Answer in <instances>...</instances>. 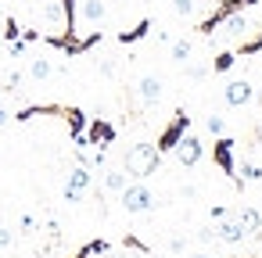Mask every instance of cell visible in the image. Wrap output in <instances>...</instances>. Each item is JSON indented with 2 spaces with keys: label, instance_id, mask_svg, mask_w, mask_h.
I'll use <instances>...</instances> for the list:
<instances>
[{
  "label": "cell",
  "instance_id": "1",
  "mask_svg": "<svg viewBox=\"0 0 262 258\" xmlns=\"http://www.w3.org/2000/svg\"><path fill=\"white\" fill-rule=\"evenodd\" d=\"M162 158H165V154H158L155 144H133V147L126 151V158H122V169H126V176H133V179H151V176L162 169Z\"/></svg>",
  "mask_w": 262,
  "mask_h": 258
},
{
  "label": "cell",
  "instance_id": "2",
  "mask_svg": "<svg viewBox=\"0 0 262 258\" xmlns=\"http://www.w3.org/2000/svg\"><path fill=\"white\" fill-rule=\"evenodd\" d=\"M119 204L129 215H144V212H151L158 204V197H155V190L144 179H137V183H126V190H119Z\"/></svg>",
  "mask_w": 262,
  "mask_h": 258
},
{
  "label": "cell",
  "instance_id": "3",
  "mask_svg": "<svg viewBox=\"0 0 262 258\" xmlns=\"http://www.w3.org/2000/svg\"><path fill=\"white\" fill-rule=\"evenodd\" d=\"M255 4H258V0H215V11L198 22V33H201V36H212L230 15H237V11H244V8H255Z\"/></svg>",
  "mask_w": 262,
  "mask_h": 258
},
{
  "label": "cell",
  "instance_id": "4",
  "mask_svg": "<svg viewBox=\"0 0 262 258\" xmlns=\"http://www.w3.org/2000/svg\"><path fill=\"white\" fill-rule=\"evenodd\" d=\"M190 129V115L183 111V108H176L172 111V119L165 122V129L158 133V140H155V147H158V154H172V147L183 140V133Z\"/></svg>",
  "mask_w": 262,
  "mask_h": 258
},
{
  "label": "cell",
  "instance_id": "5",
  "mask_svg": "<svg viewBox=\"0 0 262 258\" xmlns=\"http://www.w3.org/2000/svg\"><path fill=\"white\" fill-rule=\"evenodd\" d=\"M115 136H119V129H115L104 115H94V119L86 122V133H83L86 147H97V151H104L108 144H115Z\"/></svg>",
  "mask_w": 262,
  "mask_h": 258
},
{
  "label": "cell",
  "instance_id": "6",
  "mask_svg": "<svg viewBox=\"0 0 262 258\" xmlns=\"http://www.w3.org/2000/svg\"><path fill=\"white\" fill-rule=\"evenodd\" d=\"M212 161H215V169L233 183L237 179V158H233V140L223 133V136H215V144H212Z\"/></svg>",
  "mask_w": 262,
  "mask_h": 258
},
{
  "label": "cell",
  "instance_id": "7",
  "mask_svg": "<svg viewBox=\"0 0 262 258\" xmlns=\"http://www.w3.org/2000/svg\"><path fill=\"white\" fill-rule=\"evenodd\" d=\"M172 154H176V165H183V169H194V165L201 161V154H205V144H201V140H198V136L187 129V133H183V140L172 147Z\"/></svg>",
  "mask_w": 262,
  "mask_h": 258
},
{
  "label": "cell",
  "instance_id": "8",
  "mask_svg": "<svg viewBox=\"0 0 262 258\" xmlns=\"http://www.w3.org/2000/svg\"><path fill=\"white\" fill-rule=\"evenodd\" d=\"M251 97H255V86H251L248 79H230V83L223 86V101H226L230 108H244Z\"/></svg>",
  "mask_w": 262,
  "mask_h": 258
},
{
  "label": "cell",
  "instance_id": "9",
  "mask_svg": "<svg viewBox=\"0 0 262 258\" xmlns=\"http://www.w3.org/2000/svg\"><path fill=\"white\" fill-rule=\"evenodd\" d=\"M162 93H165V90H162V79H158V76H140V79H137V97H140L144 108L158 104Z\"/></svg>",
  "mask_w": 262,
  "mask_h": 258
},
{
  "label": "cell",
  "instance_id": "10",
  "mask_svg": "<svg viewBox=\"0 0 262 258\" xmlns=\"http://www.w3.org/2000/svg\"><path fill=\"white\" fill-rule=\"evenodd\" d=\"M244 237H248V233H244V226H241L237 219L226 215V219L215 222V240H223V244H241Z\"/></svg>",
  "mask_w": 262,
  "mask_h": 258
},
{
  "label": "cell",
  "instance_id": "11",
  "mask_svg": "<svg viewBox=\"0 0 262 258\" xmlns=\"http://www.w3.org/2000/svg\"><path fill=\"white\" fill-rule=\"evenodd\" d=\"M151 33H155V22H151V18H140V22H137L133 29H122V33L115 36V40H119L122 47H133V43H140V40H147Z\"/></svg>",
  "mask_w": 262,
  "mask_h": 258
},
{
  "label": "cell",
  "instance_id": "12",
  "mask_svg": "<svg viewBox=\"0 0 262 258\" xmlns=\"http://www.w3.org/2000/svg\"><path fill=\"white\" fill-rule=\"evenodd\" d=\"M94 186V169L90 165H76L72 172H69V179H65V190H79V194H86Z\"/></svg>",
  "mask_w": 262,
  "mask_h": 258
},
{
  "label": "cell",
  "instance_id": "13",
  "mask_svg": "<svg viewBox=\"0 0 262 258\" xmlns=\"http://www.w3.org/2000/svg\"><path fill=\"white\" fill-rule=\"evenodd\" d=\"M237 222L244 226L248 237H262V212H258V208H251V204L241 208V212H237Z\"/></svg>",
  "mask_w": 262,
  "mask_h": 258
},
{
  "label": "cell",
  "instance_id": "14",
  "mask_svg": "<svg viewBox=\"0 0 262 258\" xmlns=\"http://www.w3.org/2000/svg\"><path fill=\"white\" fill-rule=\"evenodd\" d=\"M51 76H54V61L51 58H33L29 68H26V79H33V83H43Z\"/></svg>",
  "mask_w": 262,
  "mask_h": 258
},
{
  "label": "cell",
  "instance_id": "15",
  "mask_svg": "<svg viewBox=\"0 0 262 258\" xmlns=\"http://www.w3.org/2000/svg\"><path fill=\"white\" fill-rule=\"evenodd\" d=\"M79 15H83V22L101 26L104 15H108V8H104V0H83V4H79Z\"/></svg>",
  "mask_w": 262,
  "mask_h": 258
},
{
  "label": "cell",
  "instance_id": "16",
  "mask_svg": "<svg viewBox=\"0 0 262 258\" xmlns=\"http://www.w3.org/2000/svg\"><path fill=\"white\" fill-rule=\"evenodd\" d=\"M169 54H172V61H176V65H187V61L194 58V43H190L187 36H180V40H169Z\"/></svg>",
  "mask_w": 262,
  "mask_h": 258
},
{
  "label": "cell",
  "instance_id": "17",
  "mask_svg": "<svg viewBox=\"0 0 262 258\" xmlns=\"http://www.w3.org/2000/svg\"><path fill=\"white\" fill-rule=\"evenodd\" d=\"M233 54H237V58H251V54H262V26H258V29H255V33L248 36V40H241V47H237Z\"/></svg>",
  "mask_w": 262,
  "mask_h": 258
},
{
  "label": "cell",
  "instance_id": "18",
  "mask_svg": "<svg viewBox=\"0 0 262 258\" xmlns=\"http://www.w3.org/2000/svg\"><path fill=\"white\" fill-rule=\"evenodd\" d=\"M126 183H129L126 169H108V172H104V190H108V194H119V190H126Z\"/></svg>",
  "mask_w": 262,
  "mask_h": 258
},
{
  "label": "cell",
  "instance_id": "19",
  "mask_svg": "<svg viewBox=\"0 0 262 258\" xmlns=\"http://www.w3.org/2000/svg\"><path fill=\"white\" fill-rule=\"evenodd\" d=\"M108 251H112V244H108L104 237H97V240L83 244V247H79V251H76L72 258H94V254H108Z\"/></svg>",
  "mask_w": 262,
  "mask_h": 258
},
{
  "label": "cell",
  "instance_id": "20",
  "mask_svg": "<svg viewBox=\"0 0 262 258\" xmlns=\"http://www.w3.org/2000/svg\"><path fill=\"white\" fill-rule=\"evenodd\" d=\"M223 26H226V33H230V36H244V33L251 29V26H248V18H244V11H237V15H230V18H226Z\"/></svg>",
  "mask_w": 262,
  "mask_h": 258
},
{
  "label": "cell",
  "instance_id": "21",
  "mask_svg": "<svg viewBox=\"0 0 262 258\" xmlns=\"http://www.w3.org/2000/svg\"><path fill=\"white\" fill-rule=\"evenodd\" d=\"M237 176H241L244 183H262V165H255V161H241V165H237Z\"/></svg>",
  "mask_w": 262,
  "mask_h": 258
},
{
  "label": "cell",
  "instance_id": "22",
  "mask_svg": "<svg viewBox=\"0 0 262 258\" xmlns=\"http://www.w3.org/2000/svg\"><path fill=\"white\" fill-rule=\"evenodd\" d=\"M233 65H237V54L233 51H223V54L212 58V72H230Z\"/></svg>",
  "mask_w": 262,
  "mask_h": 258
},
{
  "label": "cell",
  "instance_id": "23",
  "mask_svg": "<svg viewBox=\"0 0 262 258\" xmlns=\"http://www.w3.org/2000/svg\"><path fill=\"white\" fill-rule=\"evenodd\" d=\"M208 72H212V65H208V61H187V76H190L194 83H201Z\"/></svg>",
  "mask_w": 262,
  "mask_h": 258
},
{
  "label": "cell",
  "instance_id": "24",
  "mask_svg": "<svg viewBox=\"0 0 262 258\" xmlns=\"http://www.w3.org/2000/svg\"><path fill=\"white\" fill-rule=\"evenodd\" d=\"M22 83H26V72H22V68H15V72L8 76V83H4V93H18V90H22Z\"/></svg>",
  "mask_w": 262,
  "mask_h": 258
},
{
  "label": "cell",
  "instance_id": "25",
  "mask_svg": "<svg viewBox=\"0 0 262 258\" xmlns=\"http://www.w3.org/2000/svg\"><path fill=\"white\" fill-rule=\"evenodd\" d=\"M205 129H208L212 136H223V133H226V119H223V115H208V119H205Z\"/></svg>",
  "mask_w": 262,
  "mask_h": 258
},
{
  "label": "cell",
  "instance_id": "26",
  "mask_svg": "<svg viewBox=\"0 0 262 258\" xmlns=\"http://www.w3.org/2000/svg\"><path fill=\"white\" fill-rule=\"evenodd\" d=\"M43 18H47L51 26L65 18V15H61V0H47V8H43Z\"/></svg>",
  "mask_w": 262,
  "mask_h": 258
},
{
  "label": "cell",
  "instance_id": "27",
  "mask_svg": "<svg viewBox=\"0 0 262 258\" xmlns=\"http://www.w3.org/2000/svg\"><path fill=\"white\" fill-rule=\"evenodd\" d=\"M97 68H101V76H104V79H115V76H119V61H115V58H101V61H97Z\"/></svg>",
  "mask_w": 262,
  "mask_h": 258
},
{
  "label": "cell",
  "instance_id": "28",
  "mask_svg": "<svg viewBox=\"0 0 262 258\" xmlns=\"http://www.w3.org/2000/svg\"><path fill=\"white\" fill-rule=\"evenodd\" d=\"M18 36H22V26H18L15 18H4V40H8V43H15Z\"/></svg>",
  "mask_w": 262,
  "mask_h": 258
},
{
  "label": "cell",
  "instance_id": "29",
  "mask_svg": "<svg viewBox=\"0 0 262 258\" xmlns=\"http://www.w3.org/2000/svg\"><path fill=\"white\" fill-rule=\"evenodd\" d=\"M172 11H176L180 18H190V15H194V0H172Z\"/></svg>",
  "mask_w": 262,
  "mask_h": 258
},
{
  "label": "cell",
  "instance_id": "30",
  "mask_svg": "<svg viewBox=\"0 0 262 258\" xmlns=\"http://www.w3.org/2000/svg\"><path fill=\"white\" fill-rule=\"evenodd\" d=\"M122 244H126V247H133V251H140V254H147V244H144L140 237H133V233H126V237H122Z\"/></svg>",
  "mask_w": 262,
  "mask_h": 258
},
{
  "label": "cell",
  "instance_id": "31",
  "mask_svg": "<svg viewBox=\"0 0 262 258\" xmlns=\"http://www.w3.org/2000/svg\"><path fill=\"white\" fill-rule=\"evenodd\" d=\"M198 240H201V244H215V226H205V229H198Z\"/></svg>",
  "mask_w": 262,
  "mask_h": 258
},
{
  "label": "cell",
  "instance_id": "32",
  "mask_svg": "<svg viewBox=\"0 0 262 258\" xmlns=\"http://www.w3.org/2000/svg\"><path fill=\"white\" fill-rule=\"evenodd\" d=\"M61 197H65V204H79L86 194H79V190H61Z\"/></svg>",
  "mask_w": 262,
  "mask_h": 258
},
{
  "label": "cell",
  "instance_id": "33",
  "mask_svg": "<svg viewBox=\"0 0 262 258\" xmlns=\"http://www.w3.org/2000/svg\"><path fill=\"white\" fill-rule=\"evenodd\" d=\"M169 251H172V254H183V251H187V240H183V237H172V240H169Z\"/></svg>",
  "mask_w": 262,
  "mask_h": 258
},
{
  "label": "cell",
  "instance_id": "34",
  "mask_svg": "<svg viewBox=\"0 0 262 258\" xmlns=\"http://www.w3.org/2000/svg\"><path fill=\"white\" fill-rule=\"evenodd\" d=\"M11 240H15V233H11L4 222H0V247H11Z\"/></svg>",
  "mask_w": 262,
  "mask_h": 258
},
{
  "label": "cell",
  "instance_id": "35",
  "mask_svg": "<svg viewBox=\"0 0 262 258\" xmlns=\"http://www.w3.org/2000/svg\"><path fill=\"white\" fill-rule=\"evenodd\" d=\"M22 229L33 233V229H36V219H33V215H22Z\"/></svg>",
  "mask_w": 262,
  "mask_h": 258
},
{
  "label": "cell",
  "instance_id": "36",
  "mask_svg": "<svg viewBox=\"0 0 262 258\" xmlns=\"http://www.w3.org/2000/svg\"><path fill=\"white\" fill-rule=\"evenodd\" d=\"M226 215H230V212H226L223 204H215V208H212V219H215V222H219V219H226Z\"/></svg>",
  "mask_w": 262,
  "mask_h": 258
},
{
  "label": "cell",
  "instance_id": "37",
  "mask_svg": "<svg viewBox=\"0 0 262 258\" xmlns=\"http://www.w3.org/2000/svg\"><path fill=\"white\" fill-rule=\"evenodd\" d=\"M8 122H11V111H8V108H4V104H0V129H4V126H8Z\"/></svg>",
  "mask_w": 262,
  "mask_h": 258
},
{
  "label": "cell",
  "instance_id": "38",
  "mask_svg": "<svg viewBox=\"0 0 262 258\" xmlns=\"http://www.w3.org/2000/svg\"><path fill=\"white\" fill-rule=\"evenodd\" d=\"M190 258H212V254H205V251H198V254H190Z\"/></svg>",
  "mask_w": 262,
  "mask_h": 258
},
{
  "label": "cell",
  "instance_id": "39",
  "mask_svg": "<svg viewBox=\"0 0 262 258\" xmlns=\"http://www.w3.org/2000/svg\"><path fill=\"white\" fill-rule=\"evenodd\" d=\"M255 136H258V140H262V126H258V133H255Z\"/></svg>",
  "mask_w": 262,
  "mask_h": 258
}]
</instances>
